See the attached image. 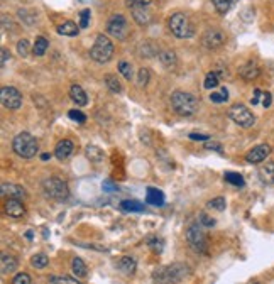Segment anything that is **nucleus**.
<instances>
[{
  "label": "nucleus",
  "mask_w": 274,
  "mask_h": 284,
  "mask_svg": "<svg viewBox=\"0 0 274 284\" xmlns=\"http://www.w3.org/2000/svg\"><path fill=\"white\" fill-rule=\"evenodd\" d=\"M192 274L188 264L174 262L171 266H159L152 272V281L154 284H178L185 278Z\"/></svg>",
  "instance_id": "f257e3e1"
},
{
  "label": "nucleus",
  "mask_w": 274,
  "mask_h": 284,
  "mask_svg": "<svg viewBox=\"0 0 274 284\" xmlns=\"http://www.w3.org/2000/svg\"><path fill=\"white\" fill-rule=\"evenodd\" d=\"M171 107L181 117H192L198 112V98L188 91H174L171 95Z\"/></svg>",
  "instance_id": "f03ea898"
},
{
  "label": "nucleus",
  "mask_w": 274,
  "mask_h": 284,
  "mask_svg": "<svg viewBox=\"0 0 274 284\" xmlns=\"http://www.w3.org/2000/svg\"><path fill=\"white\" fill-rule=\"evenodd\" d=\"M12 149L15 154L22 157V159H32V157L37 154V151H39V145H37V141L34 139L30 134L21 132L14 137Z\"/></svg>",
  "instance_id": "7ed1b4c3"
},
{
  "label": "nucleus",
  "mask_w": 274,
  "mask_h": 284,
  "mask_svg": "<svg viewBox=\"0 0 274 284\" xmlns=\"http://www.w3.org/2000/svg\"><path fill=\"white\" fill-rule=\"evenodd\" d=\"M169 30L178 39H188L195 36V26L183 12H176L169 17Z\"/></svg>",
  "instance_id": "20e7f679"
},
{
  "label": "nucleus",
  "mask_w": 274,
  "mask_h": 284,
  "mask_svg": "<svg viewBox=\"0 0 274 284\" xmlns=\"http://www.w3.org/2000/svg\"><path fill=\"white\" fill-rule=\"evenodd\" d=\"M112 56H113L112 41H110L105 34H98L93 46H91V49H90V57L93 61H97V63L105 64L112 59Z\"/></svg>",
  "instance_id": "39448f33"
},
{
  "label": "nucleus",
  "mask_w": 274,
  "mask_h": 284,
  "mask_svg": "<svg viewBox=\"0 0 274 284\" xmlns=\"http://www.w3.org/2000/svg\"><path fill=\"white\" fill-rule=\"evenodd\" d=\"M43 193L46 195V198L49 199H56V201H64L70 197V190H68V185L59 178H48L43 181Z\"/></svg>",
  "instance_id": "423d86ee"
},
{
  "label": "nucleus",
  "mask_w": 274,
  "mask_h": 284,
  "mask_svg": "<svg viewBox=\"0 0 274 284\" xmlns=\"http://www.w3.org/2000/svg\"><path fill=\"white\" fill-rule=\"evenodd\" d=\"M227 115L234 124L241 125V127H244V129H249L256 124V117H254V114L250 112L246 105H242V103H235V105H232Z\"/></svg>",
  "instance_id": "0eeeda50"
},
{
  "label": "nucleus",
  "mask_w": 274,
  "mask_h": 284,
  "mask_svg": "<svg viewBox=\"0 0 274 284\" xmlns=\"http://www.w3.org/2000/svg\"><path fill=\"white\" fill-rule=\"evenodd\" d=\"M186 242L190 244V247L195 252H200V254H205L207 252V237H205V232L201 228V224H192L186 230Z\"/></svg>",
  "instance_id": "6e6552de"
},
{
  "label": "nucleus",
  "mask_w": 274,
  "mask_h": 284,
  "mask_svg": "<svg viewBox=\"0 0 274 284\" xmlns=\"http://www.w3.org/2000/svg\"><path fill=\"white\" fill-rule=\"evenodd\" d=\"M107 32L112 34L115 39L119 41H124L129 34V22L124 15L117 14V15H112L110 21L107 22Z\"/></svg>",
  "instance_id": "1a4fd4ad"
},
{
  "label": "nucleus",
  "mask_w": 274,
  "mask_h": 284,
  "mask_svg": "<svg viewBox=\"0 0 274 284\" xmlns=\"http://www.w3.org/2000/svg\"><path fill=\"white\" fill-rule=\"evenodd\" d=\"M125 5L131 9L132 17H134V21L139 26H147L151 22L152 15L149 12V9H147V5L140 3L139 0H125Z\"/></svg>",
  "instance_id": "9d476101"
},
{
  "label": "nucleus",
  "mask_w": 274,
  "mask_h": 284,
  "mask_svg": "<svg viewBox=\"0 0 274 284\" xmlns=\"http://www.w3.org/2000/svg\"><path fill=\"white\" fill-rule=\"evenodd\" d=\"M0 100H2V105L10 110H17L21 109L22 105L21 91L14 86H3L2 90H0Z\"/></svg>",
  "instance_id": "9b49d317"
},
{
  "label": "nucleus",
  "mask_w": 274,
  "mask_h": 284,
  "mask_svg": "<svg viewBox=\"0 0 274 284\" xmlns=\"http://www.w3.org/2000/svg\"><path fill=\"white\" fill-rule=\"evenodd\" d=\"M271 154V147L268 144H259L256 147H252L246 156V161L250 164H259L262 161H266V157Z\"/></svg>",
  "instance_id": "f8f14e48"
},
{
  "label": "nucleus",
  "mask_w": 274,
  "mask_h": 284,
  "mask_svg": "<svg viewBox=\"0 0 274 284\" xmlns=\"http://www.w3.org/2000/svg\"><path fill=\"white\" fill-rule=\"evenodd\" d=\"M225 43V36L222 30L219 29H210L203 34V46L207 49H217Z\"/></svg>",
  "instance_id": "ddd939ff"
},
{
  "label": "nucleus",
  "mask_w": 274,
  "mask_h": 284,
  "mask_svg": "<svg viewBox=\"0 0 274 284\" xmlns=\"http://www.w3.org/2000/svg\"><path fill=\"white\" fill-rule=\"evenodd\" d=\"M0 190H2V197H5L7 199H24L26 198L24 188L19 185H14V183H2Z\"/></svg>",
  "instance_id": "4468645a"
},
{
  "label": "nucleus",
  "mask_w": 274,
  "mask_h": 284,
  "mask_svg": "<svg viewBox=\"0 0 274 284\" xmlns=\"http://www.w3.org/2000/svg\"><path fill=\"white\" fill-rule=\"evenodd\" d=\"M239 75H241L246 82H252V80H256L257 76L261 75V70H259V66L254 61H247L241 70H239Z\"/></svg>",
  "instance_id": "2eb2a0df"
},
{
  "label": "nucleus",
  "mask_w": 274,
  "mask_h": 284,
  "mask_svg": "<svg viewBox=\"0 0 274 284\" xmlns=\"http://www.w3.org/2000/svg\"><path fill=\"white\" fill-rule=\"evenodd\" d=\"M73 149H75L73 142H71L70 139H63V141H59V142H58V145H56V149H55V156L58 157L59 161H64V159H68V157L71 156Z\"/></svg>",
  "instance_id": "dca6fc26"
},
{
  "label": "nucleus",
  "mask_w": 274,
  "mask_h": 284,
  "mask_svg": "<svg viewBox=\"0 0 274 284\" xmlns=\"http://www.w3.org/2000/svg\"><path fill=\"white\" fill-rule=\"evenodd\" d=\"M5 213L12 218H21L24 215V205L21 203V199H7L5 201Z\"/></svg>",
  "instance_id": "f3484780"
},
{
  "label": "nucleus",
  "mask_w": 274,
  "mask_h": 284,
  "mask_svg": "<svg viewBox=\"0 0 274 284\" xmlns=\"http://www.w3.org/2000/svg\"><path fill=\"white\" fill-rule=\"evenodd\" d=\"M117 269L124 272L125 276H131L134 274L136 269H137V264H136V259L134 257H129V256H124L117 260Z\"/></svg>",
  "instance_id": "a211bd4d"
},
{
  "label": "nucleus",
  "mask_w": 274,
  "mask_h": 284,
  "mask_svg": "<svg viewBox=\"0 0 274 284\" xmlns=\"http://www.w3.org/2000/svg\"><path fill=\"white\" fill-rule=\"evenodd\" d=\"M19 266V260L15 259L14 256L10 254H2V259H0V267H2V274H12V272L17 269Z\"/></svg>",
  "instance_id": "6ab92c4d"
},
{
  "label": "nucleus",
  "mask_w": 274,
  "mask_h": 284,
  "mask_svg": "<svg viewBox=\"0 0 274 284\" xmlns=\"http://www.w3.org/2000/svg\"><path fill=\"white\" fill-rule=\"evenodd\" d=\"M56 32H58L59 36L75 37V36H78V32H80V26H76L73 21H64L63 24H59L58 28H56Z\"/></svg>",
  "instance_id": "aec40b11"
},
{
  "label": "nucleus",
  "mask_w": 274,
  "mask_h": 284,
  "mask_svg": "<svg viewBox=\"0 0 274 284\" xmlns=\"http://www.w3.org/2000/svg\"><path fill=\"white\" fill-rule=\"evenodd\" d=\"M146 201L152 206H163L164 205V193L158 188H147Z\"/></svg>",
  "instance_id": "412c9836"
},
{
  "label": "nucleus",
  "mask_w": 274,
  "mask_h": 284,
  "mask_svg": "<svg viewBox=\"0 0 274 284\" xmlns=\"http://www.w3.org/2000/svg\"><path fill=\"white\" fill-rule=\"evenodd\" d=\"M159 61H161V64L166 68V70H174L178 64V57L174 55L173 51H169V49H166V51H159Z\"/></svg>",
  "instance_id": "4be33fe9"
},
{
  "label": "nucleus",
  "mask_w": 274,
  "mask_h": 284,
  "mask_svg": "<svg viewBox=\"0 0 274 284\" xmlns=\"http://www.w3.org/2000/svg\"><path fill=\"white\" fill-rule=\"evenodd\" d=\"M70 97L76 103V105H80V107H85L86 103H88V98H86L85 90H83L80 85H73L70 88Z\"/></svg>",
  "instance_id": "5701e85b"
},
{
  "label": "nucleus",
  "mask_w": 274,
  "mask_h": 284,
  "mask_svg": "<svg viewBox=\"0 0 274 284\" xmlns=\"http://www.w3.org/2000/svg\"><path fill=\"white\" fill-rule=\"evenodd\" d=\"M71 269H73V274L80 279L88 276V267H86V264L83 262V259H80V257H75V259L71 260Z\"/></svg>",
  "instance_id": "b1692460"
},
{
  "label": "nucleus",
  "mask_w": 274,
  "mask_h": 284,
  "mask_svg": "<svg viewBox=\"0 0 274 284\" xmlns=\"http://www.w3.org/2000/svg\"><path fill=\"white\" fill-rule=\"evenodd\" d=\"M159 55V49L158 46H156L154 43H151V41H147V43H142L139 46V56L142 57H152Z\"/></svg>",
  "instance_id": "393cba45"
},
{
  "label": "nucleus",
  "mask_w": 274,
  "mask_h": 284,
  "mask_svg": "<svg viewBox=\"0 0 274 284\" xmlns=\"http://www.w3.org/2000/svg\"><path fill=\"white\" fill-rule=\"evenodd\" d=\"M120 210L122 212H144V205L140 201H136V199H124L120 203Z\"/></svg>",
  "instance_id": "a878e982"
},
{
  "label": "nucleus",
  "mask_w": 274,
  "mask_h": 284,
  "mask_svg": "<svg viewBox=\"0 0 274 284\" xmlns=\"http://www.w3.org/2000/svg\"><path fill=\"white\" fill-rule=\"evenodd\" d=\"M85 154L90 161H93V163H100V161L104 159V156H105L104 151H102L100 147H97V145H86Z\"/></svg>",
  "instance_id": "bb28decb"
},
{
  "label": "nucleus",
  "mask_w": 274,
  "mask_h": 284,
  "mask_svg": "<svg viewBox=\"0 0 274 284\" xmlns=\"http://www.w3.org/2000/svg\"><path fill=\"white\" fill-rule=\"evenodd\" d=\"M223 179L228 183V185H232V186H239V188H242L244 185H246V179L242 178V174H239V172H232V171H228L223 174Z\"/></svg>",
  "instance_id": "cd10ccee"
},
{
  "label": "nucleus",
  "mask_w": 274,
  "mask_h": 284,
  "mask_svg": "<svg viewBox=\"0 0 274 284\" xmlns=\"http://www.w3.org/2000/svg\"><path fill=\"white\" fill-rule=\"evenodd\" d=\"M48 48H49V43H48V39L46 37H37L36 39V43H34V48H32V53L36 56H43L46 51H48Z\"/></svg>",
  "instance_id": "c85d7f7f"
},
{
  "label": "nucleus",
  "mask_w": 274,
  "mask_h": 284,
  "mask_svg": "<svg viewBox=\"0 0 274 284\" xmlns=\"http://www.w3.org/2000/svg\"><path fill=\"white\" fill-rule=\"evenodd\" d=\"M105 85L110 91H113V93H120L122 91V85H120L119 80H117L115 75H107L105 76Z\"/></svg>",
  "instance_id": "c756f323"
},
{
  "label": "nucleus",
  "mask_w": 274,
  "mask_h": 284,
  "mask_svg": "<svg viewBox=\"0 0 274 284\" xmlns=\"http://www.w3.org/2000/svg\"><path fill=\"white\" fill-rule=\"evenodd\" d=\"M30 264H32V267H36V269H44L49 264V259L46 254H36L30 257Z\"/></svg>",
  "instance_id": "7c9ffc66"
},
{
  "label": "nucleus",
  "mask_w": 274,
  "mask_h": 284,
  "mask_svg": "<svg viewBox=\"0 0 274 284\" xmlns=\"http://www.w3.org/2000/svg\"><path fill=\"white\" fill-rule=\"evenodd\" d=\"M212 3L219 14H227L228 9L232 7V3H234V0H212Z\"/></svg>",
  "instance_id": "2f4dec72"
},
{
  "label": "nucleus",
  "mask_w": 274,
  "mask_h": 284,
  "mask_svg": "<svg viewBox=\"0 0 274 284\" xmlns=\"http://www.w3.org/2000/svg\"><path fill=\"white\" fill-rule=\"evenodd\" d=\"M207 206H208V208H212V210H217V212H223L225 206H227V201H225V198H223V197H217V198H213L212 201H208Z\"/></svg>",
  "instance_id": "473e14b6"
},
{
  "label": "nucleus",
  "mask_w": 274,
  "mask_h": 284,
  "mask_svg": "<svg viewBox=\"0 0 274 284\" xmlns=\"http://www.w3.org/2000/svg\"><path fill=\"white\" fill-rule=\"evenodd\" d=\"M49 284H82V283L75 278H70V276H53L49 279Z\"/></svg>",
  "instance_id": "72a5a7b5"
},
{
  "label": "nucleus",
  "mask_w": 274,
  "mask_h": 284,
  "mask_svg": "<svg viewBox=\"0 0 274 284\" xmlns=\"http://www.w3.org/2000/svg\"><path fill=\"white\" fill-rule=\"evenodd\" d=\"M261 176H262V179H266V181L274 183V163H268L266 166H262Z\"/></svg>",
  "instance_id": "f704fd0d"
},
{
  "label": "nucleus",
  "mask_w": 274,
  "mask_h": 284,
  "mask_svg": "<svg viewBox=\"0 0 274 284\" xmlns=\"http://www.w3.org/2000/svg\"><path fill=\"white\" fill-rule=\"evenodd\" d=\"M227 98H228V91L225 86L220 88L219 93H217V91H212L210 93V100L213 103H223V102H227Z\"/></svg>",
  "instance_id": "c9c22d12"
},
{
  "label": "nucleus",
  "mask_w": 274,
  "mask_h": 284,
  "mask_svg": "<svg viewBox=\"0 0 274 284\" xmlns=\"http://www.w3.org/2000/svg\"><path fill=\"white\" fill-rule=\"evenodd\" d=\"M146 242H147V245H149L152 251L156 252V254H161L163 249H164V242H163L161 239H158V237H149Z\"/></svg>",
  "instance_id": "e433bc0d"
},
{
  "label": "nucleus",
  "mask_w": 274,
  "mask_h": 284,
  "mask_svg": "<svg viewBox=\"0 0 274 284\" xmlns=\"http://www.w3.org/2000/svg\"><path fill=\"white\" fill-rule=\"evenodd\" d=\"M149 78H151V71L147 68H140L139 70V75H137V85L140 88L146 86L149 83Z\"/></svg>",
  "instance_id": "4c0bfd02"
},
{
  "label": "nucleus",
  "mask_w": 274,
  "mask_h": 284,
  "mask_svg": "<svg viewBox=\"0 0 274 284\" xmlns=\"http://www.w3.org/2000/svg\"><path fill=\"white\" fill-rule=\"evenodd\" d=\"M217 85H219V75H217V73H213V71H210L207 76H205L203 86L207 88V90H212V88H215Z\"/></svg>",
  "instance_id": "58836bf2"
},
{
  "label": "nucleus",
  "mask_w": 274,
  "mask_h": 284,
  "mask_svg": "<svg viewBox=\"0 0 274 284\" xmlns=\"http://www.w3.org/2000/svg\"><path fill=\"white\" fill-rule=\"evenodd\" d=\"M119 71H120V75L124 76L125 80H131L132 76H134L131 63H127V61H120V63H119Z\"/></svg>",
  "instance_id": "ea45409f"
},
{
  "label": "nucleus",
  "mask_w": 274,
  "mask_h": 284,
  "mask_svg": "<svg viewBox=\"0 0 274 284\" xmlns=\"http://www.w3.org/2000/svg\"><path fill=\"white\" fill-rule=\"evenodd\" d=\"M68 117H70L73 122H78V124H85L86 122V115L83 112H80V110H70V112H68Z\"/></svg>",
  "instance_id": "a19ab883"
},
{
  "label": "nucleus",
  "mask_w": 274,
  "mask_h": 284,
  "mask_svg": "<svg viewBox=\"0 0 274 284\" xmlns=\"http://www.w3.org/2000/svg\"><path fill=\"white\" fill-rule=\"evenodd\" d=\"M12 284H32V279H30L27 272H19L12 279Z\"/></svg>",
  "instance_id": "79ce46f5"
},
{
  "label": "nucleus",
  "mask_w": 274,
  "mask_h": 284,
  "mask_svg": "<svg viewBox=\"0 0 274 284\" xmlns=\"http://www.w3.org/2000/svg\"><path fill=\"white\" fill-rule=\"evenodd\" d=\"M90 17H91V14H90V10L88 9H85V10H82L80 12V28L82 29H86L88 28V24H90Z\"/></svg>",
  "instance_id": "37998d69"
},
{
  "label": "nucleus",
  "mask_w": 274,
  "mask_h": 284,
  "mask_svg": "<svg viewBox=\"0 0 274 284\" xmlns=\"http://www.w3.org/2000/svg\"><path fill=\"white\" fill-rule=\"evenodd\" d=\"M17 53H19V56H22V57H26L29 55V43H27V39H21L17 43Z\"/></svg>",
  "instance_id": "c03bdc74"
},
{
  "label": "nucleus",
  "mask_w": 274,
  "mask_h": 284,
  "mask_svg": "<svg viewBox=\"0 0 274 284\" xmlns=\"http://www.w3.org/2000/svg\"><path fill=\"white\" fill-rule=\"evenodd\" d=\"M200 224L203 225V227H208V228H212V227H215V220H213L212 217H208L207 213H200Z\"/></svg>",
  "instance_id": "a18cd8bd"
},
{
  "label": "nucleus",
  "mask_w": 274,
  "mask_h": 284,
  "mask_svg": "<svg viewBox=\"0 0 274 284\" xmlns=\"http://www.w3.org/2000/svg\"><path fill=\"white\" fill-rule=\"evenodd\" d=\"M205 149H208V151L222 152V145H220L219 142H212V141H207V142H205Z\"/></svg>",
  "instance_id": "49530a36"
},
{
  "label": "nucleus",
  "mask_w": 274,
  "mask_h": 284,
  "mask_svg": "<svg viewBox=\"0 0 274 284\" xmlns=\"http://www.w3.org/2000/svg\"><path fill=\"white\" fill-rule=\"evenodd\" d=\"M190 139L192 141H203V142H207V141H210V137L208 136H205V134H190Z\"/></svg>",
  "instance_id": "de8ad7c7"
},
{
  "label": "nucleus",
  "mask_w": 274,
  "mask_h": 284,
  "mask_svg": "<svg viewBox=\"0 0 274 284\" xmlns=\"http://www.w3.org/2000/svg\"><path fill=\"white\" fill-rule=\"evenodd\" d=\"M271 103H273L271 93H262V105H264L266 109H269V107H271Z\"/></svg>",
  "instance_id": "09e8293b"
},
{
  "label": "nucleus",
  "mask_w": 274,
  "mask_h": 284,
  "mask_svg": "<svg viewBox=\"0 0 274 284\" xmlns=\"http://www.w3.org/2000/svg\"><path fill=\"white\" fill-rule=\"evenodd\" d=\"M261 90H259V88H256V90H254V97H252V100H250V103H252V105H257L259 103V98H261Z\"/></svg>",
  "instance_id": "8fccbe9b"
},
{
  "label": "nucleus",
  "mask_w": 274,
  "mask_h": 284,
  "mask_svg": "<svg viewBox=\"0 0 274 284\" xmlns=\"http://www.w3.org/2000/svg\"><path fill=\"white\" fill-rule=\"evenodd\" d=\"M9 57H10V53L7 51L5 48H2V66L7 63V61H9Z\"/></svg>",
  "instance_id": "3c124183"
},
{
  "label": "nucleus",
  "mask_w": 274,
  "mask_h": 284,
  "mask_svg": "<svg viewBox=\"0 0 274 284\" xmlns=\"http://www.w3.org/2000/svg\"><path fill=\"white\" fill-rule=\"evenodd\" d=\"M102 188H104L105 191H113V190H117V186H115V185H112V181H105V183H104V186H102Z\"/></svg>",
  "instance_id": "603ef678"
},
{
  "label": "nucleus",
  "mask_w": 274,
  "mask_h": 284,
  "mask_svg": "<svg viewBox=\"0 0 274 284\" xmlns=\"http://www.w3.org/2000/svg\"><path fill=\"white\" fill-rule=\"evenodd\" d=\"M49 157H51V154H48V152H44V154H41V159H43V161H48Z\"/></svg>",
  "instance_id": "864d4df0"
},
{
  "label": "nucleus",
  "mask_w": 274,
  "mask_h": 284,
  "mask_svg": "<svg viewBox=\"0 0 274 284\" xmlns=\"http://www.w3.org/2000/svg\"><path fill=\"white\" fill-rule=\"evenodd\" d=\"M32 235H34V233L30 232V230H29V232H26V239H27V240H32Z\"/></svg>",
  "instance_id": "5fc2aeb1"
}]
</instances>
